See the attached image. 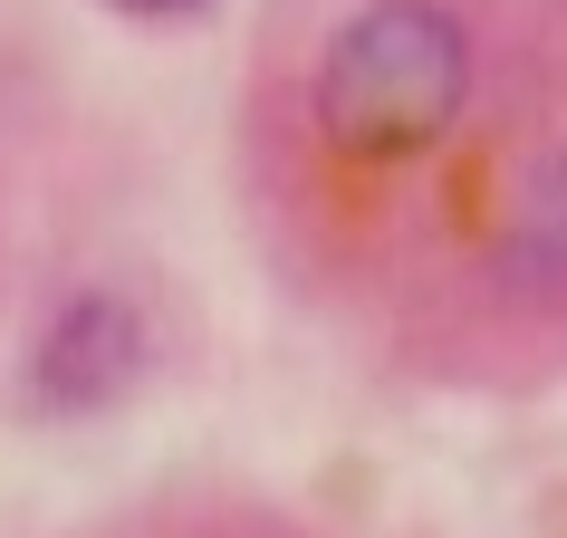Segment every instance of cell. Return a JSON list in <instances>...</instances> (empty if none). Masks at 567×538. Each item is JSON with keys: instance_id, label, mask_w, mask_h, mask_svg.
Returning <instances> with one entry per match:
<instances>
[{"instance_id": "6da1fadb", "label": "cell", "mask_w": 567, "mask_h": 538, "mask_svg": "<svg viewBox=\"0 0 567 538\" xmlns=\"http://www.w3.org/2000/svg\"><path fill=\"white\" fill-rule=\"evenodd\" d=\"M462 96H472V30L443 0H365L318 49L308 116L347 164H414L462 125Z\"/></svg>"}, {"instance_id": "7a4b0ae2", "label": "cell", "mask_w": 567, "mask_h": 538, "mask_svg": "<svg viewBox=\"0 0 567 538\" xmlns=\"http://www.w3.org/2000/svg\"><path fill=\"white\" fill-rule=\"evenodd\" d=\"M135 375H145V308L116 299V289H78L30 346V414L49 423L116 414L135 394Z\"/></svg>"}, {"instance_id": "3957f363", "label": "cell", "mask_w": 567, "mask_h": 538, "mask_svg": "<svg viewBox=\"0 0 567 538\" xmlns=\"http://www.w3.org/2000/svg\"><path fill=\"white\" fill-rule=\"evenodd\" d=\"M501 269L519 289H538V299H567V154L529 174L519 221H509V240H501Z\"/></svg>"}, {"instance_id": "277c9868", "label": "cell", "mask_w": 567, "mask_h": 538, "mask_svg": "<svg viewBox=\"0 0 567 538\" xmlns=\"http://www.w3.org/2000/svg\"><path fill=\"white\" fill-rule=\"evenodd\" d=\"M116 10H145V20H183V10H212V0H116Z\"/></svg>"}]
</instances>
